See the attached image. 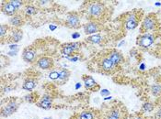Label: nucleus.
Segmentation results:
<instances>
[{
    "label": "nucleus",
    "mask_w": 161,
    "mask_h": 119,
    "mask_svg": "<svg viewBox=\"0 0 161 119\" xmlns=\"http://www.w3.org/2000/svg\"><path fill=\"white\" fill-rule=\"evenodd\" d=\"M86 13L89 21L102 23L110 14V9L103 2H90L87 4Z\"/></svg>",
    "instance_id": "nucleus-1"
},
{
    "label": "nucleus",
    "mask_w": 161,
    "mask_h": 119,
    "mask_svg": "<svg viewBox=\"0 0 161 119\" xmlns=\"http://www.w3.org/2000/svg\"><path fill=\"white\" fill-rule=\"evenodd\" d=\"M144 17V12L142 9H134L132 11L123 14L119 20H121L124 30H132L138 27L142 22Z\"/></svg>",
    "instance_id": "nucleus-2"
},
{
    "label": "nucleus",
    "mask_w": 161,
    "mask_h": 119,
    "mask_svg": "<svg viewBox=\"0 0 161 119\" xmlns=\"http://www.w3.org/2000/svg\"><path fill=\"white\" fill-rule=\"evenodd\" d=\"M159 29L160 24L156 13H149L147 16H145L139 28L140 34L149 32H159Z\"/></svg>",
    "instance_id": "nucleus-3"
},
{
    "label": "nucleus",
    "mask_w": 161,
    "mask_h": 119,
    "mask_svg": "<svg viewBox=\"0 0 161 119\" xmlns=\"http://www.w3.org/2000/svg\"><path fill=\"white\" fill-rule=\"evenodd\" d=\"M160 36L159 32H149L140 34L136 38V45L142 50L150 51V49L154 45L156 39Z\"/></svg>",
    "instance_id": "nucleus-4"
},
{
    "label": "nucleus",
    "mask_w": 161,
    "mask_h": 119,
    "mask_svg": "<svg viewBox=\"0 0 161 119\" xmlns=\"http://www.w3.org/2000/svg\"><path fill=\"white\" fill-rule=\"evenodd\" d=\"M98 66L100 71L107 75H112L121 69L120 67L116 66L105 54H102V57L98 61Z\"/></svg>",
    "instance_id": "nucleus-5"
},
{
    "label": "nucleus",
    "mask_w": 161,
    "mask_h": 119,
    "mask_svg": "<svg viewBox=\"0 0 161 119\" xmlns=\"http://www.w3.org/2000/svg\"><path fill=\"white\" fill-rule=\"evenodd\" d=\"M18 97H9L7 100L6 105H2L1 106V116L4 117H8L17 112L19 107V103L18 102Z\"/></svg>",
    "instance_id": "nucleus-6"
},
{
    "label": "nucleus",
    "mask_w": 161,
    "mask_h": 119,
    "mask_svg": "<svg viewBox=\"0 0 161 119\" xmlns=\"http://www.w3.org/2000/svg\"><path fill=\"white\" fill-rule=\"evenodd\" d=\"M80 42H68L61 45V53L66 58H71L77 54L80 49Z\"/></svg>",
    "instance_id": "nucleus-7"
},
{
    "label": "nucleus",
    "mask_w": 161,
    "mask_h": 119,
    "mask_svg": "<svg viewBox=\"0 0 161 119\" xmlns=\"http://www.w3.org/2000/svg\"><path fill=\"white\" fill-rule=\"evenodd\" d=\"M102 113H100L97 109H87L80 113L75 114L70 119H100Z\"/></svg>",
    "instance_id": "nucleus-8"
},
{
    "label": "nucleus",
    "mask_w": 161,
    "mask_h": 119,
    "mask_svg": "<svg viewBox=\"0 0 161 119\" xmlns=\"http://www.w3.org/2000/svg\"><path fill=\"white\" fill-rule=\"evenodd\" d=\"M104 52H105V55L111 59L116 66L121 68V65L124 63V57L123 53L121 51L117 50L116 49H107Z\"/></svg>",
    "instance_id": "nucleus-9"
},
{
    "label": "nucleus",
    "mask_w": 161,
    "mask_h": 119,
    "mask_svg": "<svg viewBox=\"0 0 161 119\" xmlns=\"http://www.w3.org/2000/svg\"><path fill=\"white\" fill-rule=\"evenodd\" d=\"M64 26L68 28H79L80 24V17L77 12H70L68 13L66 19L64 21Z\"/></svg>",
    "instance_id": "nucleus-10"
},
{
    "label": "nucleus",
    "mask_w": 161,
    "mask_h": 119,
    "mask_svg": "<svg viewBox=\"0 0 161 119\" xmlns=\"http://www.w3.org/2000/svg\"><path fill=\"white\" fill-rule=\"evenodd\" d=\"M103 26L102 23L97 21H88L87 23L83 25V29L86 35H95L101 31Z\"/></svg>",
    "instance_id": "nucleus-11"
},
{
    "label": "nucleus",
    "mask_w": 161,
    "mask_h": 119,
    "mask_svg": "<svg viewBox=\"0 0 161 119\" xmlns=\"http://www.w3.org/2000/svg\"><path fill=\"white\" fill-rule=\"evenodd\" d=\"M7 37H8V41H7L8 44H9V43H17L19 40H21V39L23 37V32H22V30L20 28L11 27L10 32H9V34Z\"/></svg>",
    "instance_id": "nucleus-12"
},
{
    "label": "nucleus",
    "mask_w": 161,
    "mask_h": 119,
    "mask_svg": "<svg viewBox=\"0 0 161 119\" xmlns=\"http://www.w3.org/2000/svg\"><path fill=\"white\" fill-rule=\"evenodd\" d=\"M36 61L38 67L42 70H51L54 67V60L49 56H42Z\"/></svg>",
    "instance_id": "nucleus-13"
},
{
    "label": "nucleus",
    "mask_w": 161,
    "mask_h": 119,
    "mask_svg": "<svg viewBox=\"0 0 161 119\" xmlns=\"http://www.w3.org/2000/svg\"><path fill=\"white\" fill-rule=\"evenodd\" d=\"M1 10L2 12L8 17H13L19 13V10L15 8V6L11 3V1H2L1 3Z\"/></svg>",
    "instance_id": "nucleus-14"
},
{
    "label": "nucleus",
    "mask_w": 161,
    "mask_h": 119,
    "mask_svg": "<svg viewBox=\"0 0 161 119\" xmlns=\"http://www.w3.org/2000/svg\"><path fill=\"white\" fill-rule=\"evenodd\" d=\"M22 59L28 63H32L36 59V49L32 46L25 48L22 52Z\"/></svg>",
    "instance_id": "nucleus-15"
},
{
    "label": "nucleus",
    "mask_w": 161,
    "mask_h": 119,
    "mask_svg": "<svg viewBox=\"0 0 161 119\" xmlns=\"http://www.w3.org/2000/svg\"><path fill=\"white\" fill-rule=\"evenodd\" d=\"M82 80L85 83V87L86 89L89 90V91H92V92H97L100 89V86H99L98 83L95 82V80L89 76V75H83L82 76Z\"/></svg>",
    "instance_id": "nucleus-16"
},
{
    "label": "nucleus",
    "mask_w": 161,
    "mask_h": 119,
    "mask_svg": "<svg viewBox=\"0 0 161 119\" xmlns=\"http://www.w3.org/2000/svg\"><path fill=\"white\" fill-rule=\"evenodd\" d=\"M24 18H23V16H22L19 12L9 18V24L12 26L13 28H19L21 26L24 25Z\"/></svg>",
    "instance_id": "nucleus-17"
},
{
    "label": "nucleus",
    "mask_w": 161,
    "mask_h": 119,
    "mask_svg": "<svg viewBox=\"0 0 161 119\" xmlns=\"http://www.w3.org/2000/svg\"><path fill=\"white\" fill-rule=\"evenodd\" d=\"M36 85H37V80L35 78L28 77L26 78V80L22 84V88L26 91H31L36 87Z\"/></svg>",
    "instance_id": "nucleus-18"
},
{
    "label": "nucleus",
    "mask_w": 161,
    "mask_h": 119,
    "mask_svg": "<svg viewBox=\"0 0 161 119\" xmlns=\"http://www.w3.org/2000/svg\"><path fill=\"white\" fill-rule=\"evenodd\" d=\"M39 100H40V95H39V93H36V92H31L23 97V101L30 104H36Z\"/></svg>",
    "instance_id": "nucleus-19"
},
{
    "label": "nucleus",
    "mask_w": 161,
    "mask_h": 119,
    "mask_svg": "<svg viewBox=\"0 0 161 119\" xmlns=\"http://www.w3.org/2000/svg\"><path fill=\"white\" fill-rule=\"evenodd\" d=\"M155 108H156V104H155V103H153V102H151V101H147V102H145V103L142 105V107H141L140 112L143 113V114L150 113V112H153Z\"/></svg>",
    "instance_id": "nucleus-20"
},
{
    "label": "nucleus",
    "mask_w": 161,
    "mask_h": 119,
    "mask_svg": "<svg viewBox=\"0 0 161 119\" xmlns=\"http://www.w3.org/2000/svg\"><path fill=\"white\" fill-rule=\"evenodd\" d=\"M70 75H71V72H70L69 70H67V69H62L61 71H59V79H58V81L60 82L61 84H63V83H64L65 82H67V80L69 79Z\"/></svg>",
    "instance_id": "nucleus-21"
},
{
    "label": "nucleus",
    "mask_w": 161,
    "mask_h": 119,
    "mask_svg": "<svg viewBox=\"0 0 161 119\" xmlns=\"http://www.w3.org/2000/svg\"><path fill=\"white\" fill-rule=\"evenodd\" d=\"M103 40V37L100 35L99 33L95 34V35H91L87 37L86 39V41L88 43H92V44H99L101 43Z\"/></svg>",
    "instance_id": "nucleus-22"
},
{
    "label": "nucleus",
    "mask_w": 161,
    "mask_h": 119,
    "mask_svg": "<svg viewBox=\"0 0 161 119\" xmlns=\"http://www.w3.org/2000/svg\"><path fill=\"white\" fill-rule=\"evenodd\" d=\"M36 106L40 108H42V109H45V110H48L52 107V101L49 100H44V99H40L36 103Z\"/></svg>",
    "instance_id": "nucleus-23"
},
{
    "label": "nucleus",
    "mask_w": 161,
    "mask_h": 119,
    "mask_svg": "<svg viewBox=\"0 0 161 119\" xmlns=\"http://www.w3.org/2000/svg\"><path fill=\"white\" fill-rule=\"evenodd\" d=\"M24 13L26 14V16H28V17H31V16H32V15H34V14H36V12H37V8L33 6V5H31V4H28V5H26L24 8Z\"/></svg>",
    "instance_id": "nucleus-24"
},
{
    "label": "nucleus",
    "mask_w": 161,
    "mask_h": 119,
    "mask_svg": "<svg viewBox=\"0 0 161 119\" xmlns=\"http://www.w3.org/2000/svg\"><path fill=\"white\" fill-rule=\"evenodd\" d=\"M150 93L154 96H160L161 95V84L157 83L150 87Z\"/></svg>",
    "instance_id": "nucleus-25"
},
{
    "label": "nucleus",
    "mask_w": 161,
    "mask_h": 119,
    "mask_svg": "<svg viewBox=\"0 0 161 119\" xmlns=\"http://www.w3.org/2000/svg\"><path fill=\"white\" fill-rule=\"evenodd\" d=\"M10 29H11V27H9L8 25H6V24H2L1 25V28H0V35H1V39H3L5 38V36L7 37L8 32H10Z\"/></svg>",
    "instance_id": "nucleus-26"
},
{
    "label": "nucleus",
    "mask_w": 161,
    "mask_h": 119,
    "mask_svg": "<svg viewBox=\"0 0 161 119\" xmlns=\"http://www.w3.org/2000/svg\"><path fill=\"white\" fill-rule=\"evenodd\" d=\"M150 53H151L152 55L156 56L157 58L161 59V41L159 44H158V45H157V47L155 48V49H154L153 51H151Z\"/></svg>",
    "instance_id": "nucleus-27"
},
{
    "label": "nucleus",
    "mask_w": 161,
    "mask_h": 119,
    "mask_svg": "<svg viewBox=\"0 0 161 119\" xmlns=\"http://www.w3.org/2000/svg\"><path fill=\"white\" fill-rule=\"evenodd\" d=\"M128 119H148V118L145 116V114H143V113H141V112H137V113H136L135 115L130 116V118H128Z\"/></svg>",
    "instance_id": "nucleus-28"
},
{
    "label": "nucleus",
    "mask_w": 161,
    "mask_h": 119,
    "mask_svg": "<svg viewBox=\"0 0 161 119\" xmlns=\"http://www.w3.org/2000/svg\"><path fill=\"white\" fill-rule=\"evenodd\" d=\"M11 3H12L13 5L15 6V8L18 9V10H19L20 9V8L23 6V1H19V0H14V1H11Z\"/></svg>",
    "instance_id": "nucleus-29"
},
{
    "label": "nucleus",
    "mask_w": 161,
    "mask_h": 119,
    "mask_svg": "<svg viewBox=\"0 0 161 119\" xmlns=\"http://www.w3.org/2000/svg\"><path fill=\"white\" fill-rule=\"evenodd\" d=\"M49 77L52 80H58L59 79V71H51V73L49 74Z\"/></svg>",
    "instance_id": "nucleus-30"
},
{
    "label": "nucleus",
    "mask_w": 161,
    "mask_h": 119,
    "mask_svg": "<svg viewBox=\"0 0 161 119\" xmlns=\"http://www.w3.org/2000/svg\"><path fill=\"white\" fill-rule=\"evenodd\" d=\"M152 119H161V108H159L158 110L157 113H155L154 116L152 117Z\"/></svg>",
    "instance_id": "nucleus-31"
},
{
    "label": "nucleus",
    "mask_w": 161,
    "mask_h": 119,
    "mask_svg": "<svg viewBox=\"0 0 161 119\" xmlns=\"http://www.w3.org/2000/svg\"><path fill=\"white\" fill-rule=\"evenodd\" d=\"M100 95H101V96H108L110 95V91L107 90V89H103V90H101Z\"/></svg>",
    "instance_id": "nucleus-32"
},
{
    "label": "nucleus",
    "mask_w": 161,
    "mask_h": 119,
    "mask_svg": "<svg viewBox=\"0 0 161 119\" xmlns=\"http://www.w3.org/2000/svg\"><path fill=\"white\" fill-rule=\"evenodd\" d=\"M157 69H158V70H157V71H160L161 72V66L159 67V68H157ZM156 81H157V82H159V83H161V75L160 76H158V78H156Z\"/></svg>",
    "instance_id": "nucleus-33"
},
{
    "label": "nucleus",
    "mask_w": 161,
    "mask_h": 119,
    "mask_svg": "<svg viewBox=\"0 0 161 119\" xmlns=\"http://www.w3.org/2000/svg\"><path fill=\"white\" fill-rule=\"evenodd\" d=\"M78 37H80V35H79L78 33H75L74 35H72V38H73V39H76V38H78Z\"/></svg>",
    "instance_id": "nucleus-34"
},
{
    "label": "nucleus",
    "mask_w": 161,
    "mask_h": 119,
    "mask_svg": "<svg viewBox=\"0 0 161 119\" xmlns=\"http://www.w3.org/2000/svg\"><path fill=\"white\" fill-rule=\"evenodd\" d=\"M44 119H52L51 117H46V118H44Z\"/></svg>",
    "instance_id": "nucleus-35"
}]
</instances>
